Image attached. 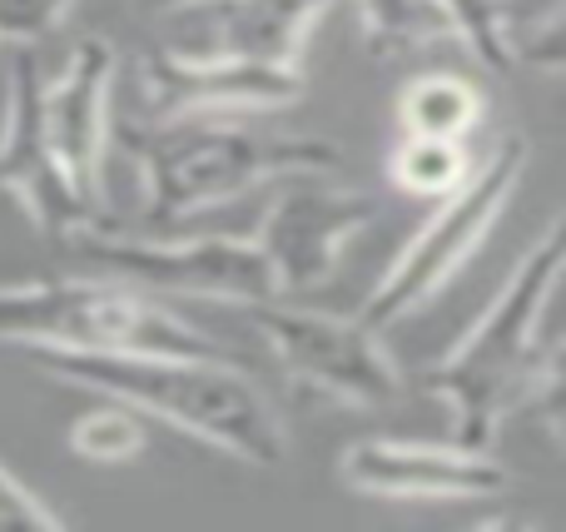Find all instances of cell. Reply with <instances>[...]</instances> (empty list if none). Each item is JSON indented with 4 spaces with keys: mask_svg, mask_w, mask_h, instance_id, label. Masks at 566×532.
Instances as JSON below:
<instances>
[{
    "mask_svg": "<svg viewBox=\"0 0 566 532\" xmlns=\"http://www.w3.org/2000/svg\"><path fill=\"white\" fill-rule=\"evenodd\" d=\"M488 105H482L478 85L458 75H418L398 100V125L402 135H432V139H468L482 125Z\"/></svg>",
    "mask_w": 566,
    "mask_h": 532,
    "instance_id": "14",
    "label": "cell"
},
{
    "mask_svg": "<svg viewBox=\"0 0 566 532\" xmlns=\"http://www.w3.org/2000/svg\"><path fill=\"white\" fill-rule=\"evenodd\" d=\"M139 10L149 15H179V10H195V6H209V0H135Z\"/></svg>",
    "mask_w": 566,
    "mask_h": 532,
    "instance_id": "21",
    "label": "cell"
},
{
    "mask_svg": "<svg viewBox=\"0 0 566 532\" xmlns=\"http://www.w3.org/2000/svg\"><path fill=\"white\" fill-rule=\"evenodd\" d=\"M0 189L30 209V225L50 239L75 234L80 225L99 215L75 179L65 175L55 145L45 129V75L30 45L15 50L10 60V85H6V125H0Z\"/></svg>",
    "mask_w": 566,
    "mask_h": 532,
    "instance_id": "9",
    "label": "cell"
},
{
    "mask_svg": "<svg viewBox=\"0 0 566 532\" xmlns=\"http://www.w3.org/2000/svg\"><path fill=\"white\" fill-rule=\"evenodd\" d=\"M115 404V398H109ZM70 448L85 463H129L145 448V424L135 418V408L115 404V408H95V414L70 424Z\"/></svg>",
    "mask_w": 566,
    "mask_h": 532,
    "instance_id": "18",
    "label": "cell"
},
{
    "mask_svg": "<svg viewBox=\"0 0 566 532\" xmlns=\"http://www.w3.org/2000/svg\"><path fill=\"white\" fill-rule=\"evenodd\" d=\"M333 6L338 0H209V6L179 10V15H195V30L179 50L239 55L259 65H298L308 30Z\"/></svg>",
    "mask_w": 566,
    "mask_h": 532,
    "instance_id": "13",
    "label": "cell"
},
{
    "mask_svg": "<svg viewBox=\"0 0 566 532\" xmlns=\"http://www.w3.org/2000/svg\"><path fill=\"white\" fill-rule=\"evenodd\" d=\"M338 478L363 498H492L507 488V468L488 448L468 444H408V438H363L343 448Z\"/></svg>",
    "mask_w": 566,
    "mask_h": 532,
    "instance_id": "11",
    "label": "cell"
},
{
    "mask_svg": "<svg viewBox=\"0 0 566 532\" xmlns=\"http://www.w3.org/2000/svg\"><path fill=\"white\" fill-rule=\"evenodd\" d=\"M75 0H0V45H35L65 25Z\"/></svg>",
    "mask_w": 566,
    "mask_h": 532,
    "instance_id": "19",
    "label": "cell"
},
{
    "mask_svg": "<svg viewBox=\"0 0 566 532\" xmlns=\"http://www.w3.org/2000/svg\"><path fill=\"white\" fill-rule=\"evenodd\" d=\"M378 219V195L368 189L323 185V175L283 179L274 205L264 209L254 244L264 249L274 269L279 299L283 294H313L323 289L343 264V249Z\"/></svg>",
    "mask_w": 566,
    "mask_h": 532,
    "instance_id": "8",
    "label": "cell"
},
{
    "mask_svg": "<svg viewBox=\"0 0 566 532\" xmlns=\"http://www.w3.org/2000/svg\"><path fill=\"white\" fill-rule=\"evenodd\" d=\"M448 15L452 35L492 70V75H512V20L502 0H432Z\"/></svg>",
    "mask_w": 566,
    "mask_h": 532,
    "instance_id": "17",
    "label": "cell"
},
{
    "mask_svg": "<svg viewBox=\"0 0 566 532\" xmlns=\"http://www.w3.org/2000/svg\"><path fill=\"white\" fill-rule=\"evenodd\" d=\"M522 175H527V139L502 135L497 149L482 165H472V175L452 195H442L432 219L402 244V254L388 264V274L373 284V294L358 309L363 324L382 334V328L402 324L408 314L428 309L448 289V279L478 254L482 239L492 234V225L517 195Z\"/></svg>",
    "mask_w": 566,
    "mask_h": 532,
    "instance_id": "5",
    "label": "cell"
},
{
    "mask_svg": "<svg viewBox=\"0 0 566 532\" xmlns=\"http://www.w3.org/2000/svg\"><path fill=\"white\" fill-rule=\"evenodd\" d=\"M135 159L149 219L175 225L259 185L328 175L343 165V149L318 135H279V129L234 125L224 115H195L159 119L155 129L135 135Z\"/></svg>",
    "mask_w": 566,
    "mask_h": 532,
    "instance_id": "3",
    "label": "cell"
},
{
    "mask_svg": "<svg viewBox=\"0 0 566 532\" xmlns=\"http://www.w3.org/2000/svg\"><path fill=\"white\" fill-rule=\"evenodd\" d=\"M109 90H115V45L85 35L70 50L55 85H45V129L65 175L90 205H105V145H109Z\"/></svg>",
    "mask_w": 566,
    "mask_h": 532,
    "instance_id": "12",
    "label": "cell"
},
{
    "mask_svg": "<svg viewBox=\"0 0 566 532\" xmlns=\"http://www.w3.org/2000/svg\"><path fill=\"white\" fill-rule=\"evenodd\" d=\"M145 109L155 119H195V115H244V109H279L303 95L298 65H259L239 55L165 45L139 65Z\"/></svg>",
    "mask_w": 566,
    "mask_h": 532,
    "instance_id": "10",
    "label": "cell"
},
{
    "mask_svg": "<svg viewBox=\"0 0 566 532\" xmlns=\"http://www.w3.org/2000/svg\"><path fill=\"white\" fill-rule=\"evenodd\" d=\"M388 175L398 189L422 199H442L472 175L468 139H432V135H402L388 159Z\"/></svg>",
    "mask_w": 566,
    "mask_h": 532,
    "instance_id": "15",
    "label": "cell"
},
{
    "mask_svg": "<svg viewBox=\"0 0 566 532\" xmlns=\"http://www.w3.org/2000/svg\"><path fill=\"white\" fill-rule=\"evenodd\" d=\"M70 254L80 264H95L115 279L149 289V294L179 299H214V304H264L279 299L274 269L254 239L234 234H195V239H139L115 234L105 225H80L65 234Z\"/></svg>",
    "mask_w": 566,
    "mask_h": 532,
    "instance_id": "6",
    "label": "cell"
},
{
    "mask_svg": "<svg viewBox=\"0 0 566 532\" xmlns=\"http://www.w3.org/2000/svg\"><path fill=\"white\" fill-rule=\"evenodd\" d=\"M244 314L293 384L358 408H382L402 398L398 364L382 348V334L363 319H333L318 309L283 304V299L244 304Z\"/></svg>",
    "mask_w": 566,
    "mask_h": 532,
    "instance_id": "7",
    "label": "cell"
},
{
    "mask_svg": "<svg viewBox=\"0 0 566 532\" xmlns=\"http://www.w3.org/2000/svg\"><path fill=\"white\" fill-rule=\"evenodd\" d=\"M0 344L55 348V354H179L239 364L234 348L199 334L165 299L115 274H65L0 289Z\"/></svg>",
    "mask_w": 566,
    "mask_h": 532,
    "instance_id": "4",
    "label": "cell"
},
{
    "mask_svg": "<svg viewBox=\"0 0 566 532\" xmlns=\"http://www.w3.org/2000/svg\"><path fill=\"white\" fill-rule=\"evenodd\" d=\"M562 219H552L488 314L428 368V388L452 414V444L492 448L502 418L522 408L557 424L562 344L547 334V314L562 284Z\"/></svg>",
    "mask_w": 566,
    "mask_h": 532,
    "instance_id": "1",
    "label": "cell"
},
{
    "mask_svg": "<svg viewBox=\"0 0 566 532\" xmlns=\"http://www.w3.org/2000/svg\"><path fill=\"white\" fill-rule=\"evenodd\" d=\"M358 25L363 40L378 50V60H392L402 50H418L452 35L448 15L432 0H358Z\"/></svg>",
    "mask_w": 566,
    "mask_h": 532,
    "instance_id": "16",
    "label": "cell"
},
{
    "mask_svg": "<svg viewBox=\"0 0 566 532\" xmlns=\"http://www.w3.org/2000/svg\"><path fill=\"white\" fill-rule=\"evenodd\" d=\"M25 358L55 384L95 388L135 414L224 448L239 463H289V434L279 408L259 394V384H249L239 364L179 354H55V348H25Z\"/></svg>",
    "mask_w": 566,
    "mask_h": 532,
    "instance_id": "2",
    "label": "cell"
},
{
    "mask_svg": "<svg viewBox=\"0 0 566 532\" xmlns=\"http://www.w3.org/2000/svg\"><path fill=\"white\" fill-rule=\"evenodd\" d=\"M0 528H65V518L40 503V498L0 463Z\"/></svg>",
    "mask_w": 566,
    "mask_h": 532,
    "instance_id": "20",
    "label": "cell"
}]
</instances>
